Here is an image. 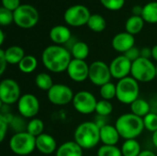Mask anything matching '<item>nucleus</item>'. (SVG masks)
<instances>
[{
  "label": "nucleus",
  "instance_id": "obj_1",
  "mask_svg": "<svg viewBox=\"0 0 157 156\" xmlns=\"http://www.w3.org/2000/svg\"><path fill=\"white\" fill-rule=\"evenodd\" d=\"M71 61L72 54L70 51L61 45H50L41 53V62L44 67L54 74L67 71Z\"/></svg>",
  "mask_w": 157,
  "mask_h": 156
},
{
  "label": "nucleus",
  "instance_id": "obj_2",
  "mask_svg": "<svg viewBox=\"0 0 157 156\" xmlns=\"http://www.w3.org/2000/svg\"><path fill=\"white\" fill-rule=\"evenodd\" d=\"M74 140L83 150H91L100 142V128L94 121L82 122L74 132Z\"/></svg>",
  "mask_w": 157,
  "mask_h": 156
},
{
  "label": "nucleus",
  "instance_id": "obj_3",
  "mask_svg": "<svg viewBox=\"0 0 157 156\" xmlns=\"http://www.w3.org/2000/svg\"><path fill=\"white\" fill-rule=\"evenodd\" d=\"M121 138L124 140H132L139 137L144 130V120L143 118H140L132 113H125L118 118L115 123Z\"/></svg>",
  "mask_w": 157,
  "mask_h": 156
},
{
  "label": "nucleus",
  "instance_id": "obj_4",
  "mask_svg": "<svg viewBox=\"0 0 157 156\" xmlns=\"http://www.w3.org/2000/svg\"><path fill=\"white\" fill-rule=\"evenodd\" d=\"M116 98L122 104L131 105L137 98H139V82H137L132 76H128L119 80L116 85Z\"/></svg>",
  "mask_w": 157,
  "mask_h": 156
},
{
  "label": "nucleus",
  "instance_id": "obj_5",
  "mask_svg": "<svg viewBox=\"0 0 157 156\" xmlns=\"http://www.w3.org/2000/svg\"><path fill=\"white\" fill-rule=\"evenodd\" d=\"M9 148L17 155H29L36 149V138L27 131L15 133L9 140Z\"/></svg>",
  "mask_w": 157,
  "mask_h": 156
},
{
  "label": "nucleus",
  "instance_id": "obj_6",
  "mask_svg": "<svg viewBox=\"0 0 157 156\" xmlns=\"http://www.w3.org/2000/svg\"><path fill=\"white\" fill-rule=\"evenodd\" d=\"M131 76L137 82L149 83L156 78V65L150 60L140 57L132 64Z\"/></svg>",
  "mask_w": 157,
  "mask_h": 156
},
{
  "label": "nucleus",
  "instance_id": "obj_7",
  "mask_svg": "<svg viewBox=\"0 0 157 156\" xmlns=\"http://www.w3.org/2000/svg\"><path fill=\"white\" fill-rule=\"evenodd\" d=\"M39 21V12L31 5L22 4L14 11V22L21 29H31Z\"/></svg>",
  "mask_w": 157,
  "mask_h": 156
},
{
  "label": "nucleus",
  "instance_id": "obj_8",
  "mask_svg": "<svg viewBox=\"0 0 157 156\" xmlns=\"http://www.w3.org/2000/svg\"><path fill=\"white\" fill-rule=\"evenodd\" d=\"M21 97L18 83L12 78L3 79L0 83V101L3 105L10 106L17 103Z\"/></svg>",
  "mask_w": 157,
  "mask_h": 156
},
{
  "label": "nucleus",
  "instance_id": "obj_9",
  "mask_svg": "<svg viewBox=\"0 0 157 156\" xmlns=\"http://www.w3.org/2000/svg\"><path fill=\"white\" fill-rule=\"evenodd\" d=\"M72 104L74 108L78 113L89 115L96 111L98 100L91 92L83 90L75 94Z\"/></svg>",
  "mask_w": 157,
  "mask_h": 156
},
{
  "label": "nucleus",
  "instance_id": "obj_10",
  "mask_svg": "<svg viewBox=\"0 0 157 156\" xmlns=\"http://www.w3.org/2000/svg\"><path fill=\"white\" fill-rule=\"evenodd\" d=\"M90 16V11L86 6L74 5L65 10L63 19L69 26L81 27L87 24Z\"/></svg>",
  "mask_w": 157,
  "mask_h": 156
},
{
  "label": "nucleus",
  "instance_id": "obj_11",
  "mask_svg": "<svg viewBox=\"0 0 157 156\" xmlns=\"http://www.w3.org/2000/svg\"><path fill=\"white\" fill-rule=\"evenodd\" d=\"M111 77L109 65L106 63L102 61H95L89 65L88 79L93 85L100 87L105 84L109 83Z\"/></svg>",
  "mask_w": 157,
  "mask_h": 156
},
{
  "label": "nucleus",
  "instance_id": "obj_12",
  "mask_svg": "<svg viewBox=\"0 0 157 156\" xmlns=\"http://www.w3.org/2000/svg\"><path fill=\"white\" fill-rule=\"evenodd\" d=\"M74 97L71 87L63 84H54L47 92L48 100L55 106H65L73 101Z\"/></svg>",
  "mask_w": 157,
  "mask_h": 156
},
{
  "label": "nucleus",
  "instance_id": "obj_13",
  "mask_svg": "<svg viewBox=\"0 0 157 156\" xmlns=\"http://www.w3.org/2000/svg\"><path fill=\"white\" fill-rule=\"evenodd\" d=\"M17 111L25 119H34L40 111V101L33 94H24L17 101Z\"/></svg>",
  "mask_w": 157,
  "mask_h": 156
},
{
  "label": "nucleus",
  "instance_id": "obj_14",
  "mask_svg": "<svg viewBox=\"0 0 157 156\" xmlns=\"http://www.w3.org/2000/svg\"><path fill=\"white\" fill-rule=\"evenodd\" d=\"M132 64V63L124 54L115 57L109 64L111 76L118 80L128 77L131 74Z\"/></svg>",
  "mask_w": 157,
  "mask_h": 156
},
{
  "label": "nucleus",
  "instance_id": "obj_15",
  "mask_svg": "<svg viewBox=\"0 0 157 156\" xmlns=\"http://www.w3.org/2000/svg\"><path fill=\"white\" fill-rule=\"evenodd\" d=\"M66 72L70 79H72L74 82L82 83L88 78L89 65L84 60L72 59Z\"/></svg>",
  "mask_w": 157,
  "mask_h": 156
},
{
  "label": "nucleus",
  "instance_id": "obj_16",
  "mask_svg": "<svg viewBox=\"0 0 157 156\" xmlns=\"http://www.w3.org/2000/svg\"><path fill=\"white\" fill-rule=\"evenodd\" d=\"M135 39L133 35L128 33V32H120L116 34L111 41L113 49L121 53H125L127 51L134 47Z\"/></svg>",
  "mask_w": 157,
  "mask_h": 156
},
{
  "label": "nucleus",
  "instance_id": "obj_17",
  "mask_svg": "<svg viewBox=\"0 0 157 156\" xmlns=\"http://www.w3.org/2000/svg\"><path fill=\"white\" fill-rule=\"evenodd\" d=\"M36 149L42 154L49 155L57 151V143L55 139L48 134L42 133L36 138Z\"/></svg>",
  "mask_w": 157,
  "mask_h": 156
},
{
  "label": "nucleus",
  "instance_id": "obj_18",
  "mask_svg": "<svg viewBox=\"0 0 157 156\" xmlns=\"http://www.w3.org/2000/svg\"><path fill=\"white\" fill-rule=\"evenodd\" d=\"M51 40L55 45H63L66 44L70 41L72 34L70 29L63 25H57L52 28L49 33Z\"/></svg>",
  "mask_w": 157,
  "mask_h": 156
},
{
  "label": "nucleus",
  "instance_id": "obj_19",
  "mask_svg": "<svg viewBox=\"0 0 157 156\" xmlns=\"http://www.w3.org/2000/svg\"><path fill=\"white\" fill-rule=\"evenodd\" d=\"M121 135L115 125L107 124L100 128V142L103 145H117Z\"/></svg>",
  "mask_w": 157,
  "mask_h": 156
},
{
  "label": "nucleus",
  "instance_id": "obj_20",
  "mask_svg": "<svg viewBox=\"0 0 157 156\" xmlns=\"http://www.w3.org/2000/svg\"><path fill=\"white\" fill-rule=\"evenodd\" d=\"M55 156H83V149L75 141H68L58 147Z\"/></svg>",
  "mask_w": 157,
  "mask_h": 156
},
{
  "label": "nucleus",
  "instance_id": "obj_21",
  "mask_svg": "<svg viewBox=\"0 0 157 156\" xmlns=\"http://www.w3.org/2000/svg\"><path fill=\"white\" fill-rule=\"evenodd\" d=\"M6 60L8 64H18L20 61L25 57V51L22 47L13 45L4 50Z\"/></svg>",
  "mask_w": 157,
  "mask_h": 156
},
{
  "label": "nucleus",
  "instance_id": "obj_22",
  "mask_svg": "<svg viewBox=\"0 0 157 156\" xmlns=\"http://www.w3.org/2000/svg\"><path fill=\"white\" fill-rule=\"evenodd\" d=\"M131 113L140 117L144 118L147 114L151 112V105L144 98H137L131 105Z\"/></svg>",
  "mask_w": 157,
  "mask_h": 156
},
{
  "label": "nucleus",
  "instance_id": "obj_23",
  "mask_svg": "<svg viewBox=\"0 0 157 156\" xmlns=\"http://www.w3.org/2000/svg\"><path fill=\"white\" fill-rule=\"evenodd\" d=\"M144 20L142 17L140 16H132L130 17L126 23H125V29L126 32L132 34V35H136L142 31L144 26Z\"/></svg>",
  "mask_w": 157,
  "mask_h": 156
},
{
  "label": "nucleus",
  "instance_id": "obj_24",
  "mask_svg": "<svg viewBox=\"0 0 157 156\" xmlns=\"http://www.w3.org/2000/svg\"><path fill=\"white\" fill-rule=\"evenodd\" d=\"M121 150L122 156H138L142 153L141 144L136 139L125 140Z\"/></svg>",
  "mask_w": 157,
  "mask_h": 156
},
{
  "label": "nucleus",
  "instance_id": "obj_25",
  "mask_svg": "<svg viewBox=\"0 0 157 156\" xmlns=\"http://www.w3.org/2000/svg\"><path fill=\"white\" fill-rule=\"evenodd\" d=\"M70 52L72 54L73 59L85 61L89 54V47L84 41H75L72 45Z\"/></svg>",
  "mask_w": 157,
  "mask_h": 156
},
{
  "label": "nucleus",
  "instance_id": "obj_26",
  "mask_svg": "<svg viewBox=\"0 0 157 156\" xmlns=\"http://www.w3.org/2000/svg\"><path fill=\"white\" fill-rule=\"evenodd\" d=\"M142 17L144 20L150 24L157 23V2H149L144 6Z\"/></svg>",
  "mask_w": 157,
  "mask_h": 156
},
{
  "label": "nucleus",
  "instance_id": "obj_27",
  "mask_svg": "<svg viewBox=\"0 0 157 156\" xmlns=\"http://www.w3.org/2000/svg\"><path fill=\"white\" fill-rule=\"evenodd\" d=\"M17 66L21 73L31 74L36 70L38 66V61L33 55H25V57L20 61Z\"/></svg>",
  "mask_w": 157,
  "mask_h": 156
},
{
  "label": "nucleus",
  "instance_id": "obj_28",
  "mask_svg": "<svg viewBox=\"0 0 157 156\" xmlns=\"http://www.w3.org/2000/svg\"><path fill=\"white\" fill-rule=\"evenodd\" d=\"M35 85L38 88H40L42 91H49L53 84V80L52 76L47 73H40L35 77Z\"/></svg>",
  "mask_w": 157,
  "mask_h": 156
},
{
  "label": "nucleus",
  "instance_id": "obj_29",
  "mask_svg": "<svg viewBox=\"0 0 157 156\" xmlns=\"http://www.w3.org/2000/svg\"><path fill=\"white\" fill-rule=\"evenodd\" d=\"M87 27L94 32H101L106 29V20L105 18L98 14L91 15L87 22Z\"/></svg>",
  "mask_w": 157,
  "mask_h": 156
},
{
  "label": "nucleus",
  "instance_id": "obj_30",
  "mask_svg": "<svg viewBox=\"0 0 157 156\" xmlns=\"http://www.w3.org/2000/svg\"><path fill=\"white\" fill-rule=\"evenodd\" d=\"M27 132L37 138L44 131V122L40 119H31L27 123Z\"/></svg>",
  "mask_w": 157,
  "mask_h": 156
},
{
  "label": "nucleus",
  "instance_id": "obj_31",
  "mask_svg": "<svg viewBox=\"0 0 157 156\" xmlns=\"http://www.w3.org/2000/svg\"><path fill=\"white\" fill-rule=\"evenodd\" d=\"M99 95L102 97V99L110 101L111 99L116 97V95H117L116 85L109 82V83H107L104 86H100L99 87Z\"/></svg>",
  "mask_w": 157,
  "mask_h": 156
},
{
  "label": "nucleus",
  "instance_id": "obj_32",
  "mask_svg": "<svg viewBox=\"0 0 157 156\" xmlns=\"http://www.w3.org/2000/svg\"><path fill=\"white\" fill-rule=\"evenodd\" d=\"M113 111V106L109 100L101 99L98 101L97 108H96V113L99 116L108 117L109 116Z\"/></svg>",
  "mask_w": 157,
  "mask_h": 156
},
{
  "label": "nucleus",
  "instance_id": "obj_33",
  "mask_svg": "<svg viewBox=\"0 0 157 156\" xmlns=\"http://www.w3.org/2000/svg\"><path fill=\"white\" fill-rule=\"evenodd\" d=\"M97 156H122V154L116 145H102L98 148Z\"/></svg>",
  "mask_w": 157,
  "mask_h": 156
},
{
  "label": "nucleus",
  "instance_id": "obj_34",
  "mask_svg": "<svg viewBox=\"0 0 157 156\" xmlns=\"http://www.w3.org/2000/svg\"><path fill=\"white\" fill-rule=\"evenodd\" d=\"M144 120V129L151 131V132H155L157 131V113L155 112H150L149 114H147L144 118H143Z\"/></svg>",
  "mask_w": 157,
  "mask_h": 156
},
{
  "label": "nucleus",
  "instance_id": "obj_35",
  "mask_svg": "<svg viewBox=\"0 0 157 156\" xmlns=\"http://www.w3.org/2000/svg\"><path fill=\"white\" fill-rule=\"evenodd\" d=\"M22 119H23V117H21V116H14L11 123L9 124L11 129L13 131H15L16 133L23 132V131H27V124L25 123L24 120H22Z\"/></svg>",
  "mask_w": 157,
  "mask_h": 156
},
{
  "label": "nucleus",
  "instance_id": "obj_36",
  "mask_svg": "<svg viewBox=\"0 0 157 156\" xmlns=\"http://www.w3.org/2000/svg\"><path fill=\"white\" fill-rule=\"evenodd\" d=\"M14 22V12L5 8H0V24L2 26H7Z\"/></svg>",
  "mask_w": 157,
  "mask_h": 156
},
{
  "label": "nucleus",
  "instance_id": "obj_37",
  "mask_svg": "<svg viewBox=\"0 0 157 156\" xmlns=\"http://www.w3.org/2000/svg\"><path fill=\"white\" fill-rule=\"evenodd\" d=\"M100 3L109 10L117 11L123 7L125 0H100Z\"/></svg>",
  "mask_w": 157,
  "mask_h": 156
},
{
  "label": "nucleus",
  "instance_id": "obj_38",
  "mask_svg": "<svg viewBox=\"0 0 157 156\" xmlns=\"http://www.w3.org/2000/svg\"><path fill=\"white\" fill-rule=\"evenodd\" d=\"M21 6L20 0H2V6L14 12Z\"/></svg>",
  "mask_w": 157,
  "mask_h": 156
},
{
  "label": "nucleus",
  "instance_id": "obj_39",
  "mask_svg": "<svg viewBox=\"0 0 157 156\" xmlns=\"http://www.w3.org/2000/svg\"><path fill=\"white\" fill-rule=\"evenodd\" d=\"M124 55L132 62L133 63L134 61L138 60L140 57H141V50H139L137 47H132V49H130L129 51H127Z\"/></svg>",
  "mask_w": 157,
  "mask_h": 156
},
{
  "label": "nucleus",
  "instance_id": "obj_40",
  "mask_svg": "<svg viewBox=\"0 0 157 156\" xmlns=\"http://www.w3.org/2000/svg\"><path fill=\"white\" fill-rule=\"evenodd\" d=\"M8 127H9V124L7 122H6L4 120L0 119V142L1 143L4 142V140H5Z\"/></svg>",
  "mask_w": 157,
  "mask_h": 156
},
{
  "label": "nucleus",
  "instance_id": "obj_41",
  "mask_svg": "<svg viewBox=\"0 0 157 156\" xmlns=\"http://www.w3.org/2000/svg\"><path fill=\"white\" fill-rule=\"evenodd\" d=\"M0 74L2 75L5 71H6V65L8 64L6 60V56H5V51L3 49L0 50Z\"/></svg>",
  "mask_w": 157,
  "mask_h": 156
},
{
  "label": "nucleus",
  "instance_id": "obj_42",
  "mask_svg": "<svg viewBox=\"0 0 157 156\" xmlns=\"http://www.w3.org/2000/svg\"><path fill=\"white\" fill-rule=\"evenodd\" d=\"M141 57L145 58V59L152 58V48H149V47L143 48L141 50Z\"/></svg>",
  "mask_w": 157,
  "mask_h": 156
},
{
  "label": "nucleus",
  "instance_id": "obj_43",
  "mask_svg": "<svg viewBox=\"0 0 157 156\" xmlns=\"http://www.w3.org/2000/svg\"><path fill=\"white\" fill-rule=\"evenodd\" d=\"M95 119H96V120H94V122H95L99 128H101V127H103V126H105V125L108 124V123H107V120H106L107 117H103V116L98 115L97 118H95Z\"/></svg>",
  "mask_w": 157,
  "mask_h": 156
},
{
  "label": "nucleus",
  "instance_id": "obj_44",
  "mask_svg": "<svg viewBox=\"0 0 157 156\" xmlns=\"http://www.w3.org/2000/svg\"><path fill=\"white\" fill-rule=\"evenodd\" d=\"M143 9H144V6H134L132 7V16H140V17H142Z\"/></svg>",
  "mask_w": 157,
  "mask_h": 156
},
{
  "label": "nucleus",
  "instance_id": "obj_45",
  "mask_svg": "<svg viewBox=\"0 0 157 156\" xmlns=\"http://www.w3.org/2000/svg\"><path fill=\"white\" fill-rule=\"evenodd\" d=\"M138 156H157L154 152L150 151V150H144V151H142V153L139 154Z\"/></svg>",
  "mask_w": 157,
  "mask_h": 156
},
{
  "label": "nucleus",
  "instance_id": "obj_46",
  "mask_svg": "<svg viewBox=\"0 0 157 156\" xmlns=\"http://www.w3.org/2000/svg\"><path fill=\"white\" fill-rule=\"evenodd\" d=\"M152 58L157 62V45H155L152 48Z\"/></svg>",
  "mask_w": 157,
  "mask_h": 156
},
{
  "label": "nucleus",
  "instance_id": "obj_47",
  "mask_svg": "<svg viewBox=\"0 0 157 156\" xmlns=\"http://www.w3.org/2000/svg\"><path fill=\"white\" fill-rule=\"evenodd\" d=\"M152 143H153L154 146L157 149V131H155L152 135Z\"/></svg>",
  "mask_w": 157,
  "mask_h": 156
},
{
  "label": "nucleus",
  "instance_id": "obj_48",
  "mask_svg": "<svg viewBox=\"0 0 157 156\" xmlns=\"http://www.w3.org/2000/svg\"><path fill=\"white\" fill-rule=\"evenodd\" d=\"M4 40H5V33L4 31L1 29L0 30V45H2L4 43Z\"/></svg>",
  "mask_w": 157,
  "mask_h": 156
},
{
  "label": "nucleus",
  "instance_id": "obj_49",
  "mask_svg": "<svg viewBox=\"0 0 157 156\" xmlns=\"http://www.w3.org/2000/svg\"><path fill=\"white\" fill-rule=\"evenodd\" d=\"M155 65H156V78H157V63L155 64Z\"/></svg>",
  "mask_w": 157,
  "mask_h": 156
},
{
  "label": "nucleus",
  "instance_id": "obj_50",
  "mask_svg": "<svg viewBox=\"0 0 157 156\" xmlns=\"http://www.w3.org/2000/svg\"><path fill=\"white\" fill-rule=\"evenodd\" d=\"M89 156H91V155H89Z\"/></svg>",
  "mask_w": 157,
  "mask_h": 156
}]
</instances>
